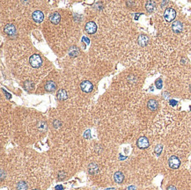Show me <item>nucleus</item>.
Wrapping results in <instances>:
<instances>
[{"mask_svg":"<svg viewBox=\"0 0 191 190\" xmlns=\"http://www.w3.org/2000/svg\"><path fill=\"white\" fill-rule=\"evenodd\" d=\"M17 190H27V184L26 183V181H19L17 186H16Z\"/></svg>","mask_w":191,"mask_h":190,"instance_id":"nucleus-18","label":"nucleus"},{"mask_svg":"<svg viewBox=\"0 0 191 190\" xmlns=\"http://www.w3.org/2000/svg\"><path fill=\"white\" fill-rule=\"evenodd\" d=\"M168 165L172 169H177L181 166V160L176 156H171L168 159Z\"/></svg>","mask_w":191,"mask_h":190,"instance_id":"nucleus-4","label":"nucleus"},{"mask_svg":"<svg viewBox=\"0 0 191 190\" xmlns=\"http://www.w3.org/2000/svg\"><path fill=\"white\" fill-rule=\"evenodd\" d=\"M32 190H39V189H32Z\"/></svg>","mask_w":191,"mask_h":190,"instance_id":"nucleus-33","label":"nucleus"},{"mask_svg":"<svg viewBox=\"0 0 191 190\" xmlns=\"http://www.w3.org/2000/svg\"><path fill=\"white\" fill-rule=\"evenodd\" d=\"M135 189H136L135 187H129V190H135Z\"/></svg>","mask_w":191,"mask_h":190,"instance_id":"nucleus-31","label":"nucleus"},{"mask_svg":"<svg viewBox=\"0 0 191 190\" xmlns=\"http://www.w3.org/2000/svg\"><path fill=\"white\" fill-rule=\"evenodd\" d=\"M155 85L158 89H161L162 88V79L161 78H159L156 80L155 82Z\"/></svg>","mask_w":191,"mask_h":190,"instance_id":"nucleus-22","label":"nucleus"},{"mask_svg":"<svg viewBox=\"0 0 191 190\" xmlns=\"http://www.w3.org/2000/svg\"><path fill=\"white\" fill-rule=\"evenodd\" d=\"M55 189L56 190H64V187L62 185H57V186H56Z\"/></svg>","mask_w":191,"mask_h":190,"instance_id":"nucleus-26","label":"nucleus"},{"mask_svg":"<svg viewBox=\"0 0 191 190\" xmlns=\"http://www.w3.org/2000/svg\"><path fill=\"white\" fill-rule=\"evenodd\" d=\"M78 53H79V51H78V49L77 47H72V48H71L70 50H69V55L71 57H75V55L77 56Z\"/></svg>","mask_w":191,"mask_h":190,"instance_id":"nucleus-19","label":"nucleus"},{"mask_svg":"<svg viewBox=\"0 0 191 190\" xmlns=\"http://www.w3.org/2000/svg\"><path fill=\"white\" fill-rule=\"evenodd\" d=\"M5 177H6V173H4V170H1V180H3Z\"/></svg>","mask_w":191,"mask_h":190,"instance_id":"nucleus-29","label":"nucleus"},{"mask_svg":"<svg viewBox=\"0 0 191 190\" xmlns=\"http://www.w3.org/2000/svg\"><path fill=\"white\" fill-rule=\"evenodd\" d=\"M4 32L10 36L15 35L16 34V27L13 24H7L5 26Z\"/></svg>","mask_w":191,"mask_h":190,"instance_id":"nucleus-7","label":"nucleus"},{"mask_svg":"<svg viewBox=\"0 0 191 190\" xmlns=\"http://www.w3.org/2000/svg\"><path fill=\"white\" fill-rule=\"evenodd\" d=\"M88 133H90V130H86V131H85V136H84L85 138H88V137H90V136H88Z\"/></svg>","mask_w":191,"mask_h":190,"instance_id":"nucleus-30","label":"nucleus"},{"mask_svg":"<svg viewBox=\"0 0 191 190\" xmlns=\"http://www.w3.org/2000/svg\"><path fill=\"white\" fill-rule=\"evenodd\" d=\"M32 17H33V20H34V22H37V23L42 22V20H43V19H44V15H43L42 12H41V11H39V10L34 11V12L33 13Z\"/></svg>","mask_w":191,"mask_h":190,"instance_id":"nucleus-8","label":"nucleus"},{"mask_svg":"<svg viewBox=\"0 0 191 190\" xmlns=\"http://www.w3.org/2000/svg\"><path fill=\"white\" fill-rule=\"evenodd\" d=\"M57 98L59 101H65L68 99V92L64 89H60L57 92Z\"/></svg>","mask_w":191,"mask_h":190,"instance_id":"nucleus-11","label":"nucleus"},{"mask_svg":"<svg viewBox=\"0 0 191 190\" xmlns=\"http://www.w3.org/2000/svg\"><path fill=\"white\" fill-rule=\"evenodd\" d=\"M155 6H156V3L154 1H148L146 5V11L148 13H153L155 10Z\"/></svg>","mask_w":191,"mask_h":190,"instance_id":"nucleus-17","label":"nucleus"},{"mask_svg":"<svg viewBox=\"0 0 191 190\" xmlns=\"http://www.w3.org/2000/svg\"><path fill=\"white\" fill-rule=\"evenodd\" d=\"M60 20H61V17H60V14L58 13H54L50 15V20L53 23V24H58L60 22Z\"/></svg>","mask_w":191,"mask_h":190,"instance_id":"nucleus-16","label":"nucleus"},{"mask_svg":"<svg viewBox=\"0 0 191 190\" xmlns=\"http://www.w3.org/2000/svg\"><path fill=\"white\" fill-rule=\"evenodd\" d=\"M82 41H85V42H86V44H89V43H90V40H89L87 37H83V38H82Z\"/></svg>","mask_w":191,"mask_h":190,"instance_id":"nucleus-28","label":"nucleus"},{"mask_svg":"<svg viewBox=\"0 0 191 190\" xmlns=\"http://www.w3.org/2000/svg\"><path fill=\"white\" fill-rule=\"evenodd\" d=\"M106 190H115V188H108V189H106Z\"/></svg>","mask_w":191,"mask_h":190,"instance_id":"nucleus-32","label":"nucleus"},{"mask_svg":"<svg viewBox=\"0 0 191 190\" xmlns=\"http://www.w3.org/2000/svg\"><path fill=\"white\" fill-rule=\"evenodd\" d=\"M169 104H170L172 107H175V106L178 104V102H177L176 101H174V100H170V101H169Z\"/></svg>","mask_w":191,"mask_h":190,"instance_id":"nucleus-24","label":"nucleus"},{"mask_svg":"<svg viewBox=\"0 0 191 190\" xmlns=\"http://www.w3.org/2000/svg\"><path fill=\"white\" fill-rule=\"evenodd\" d=\"M85 29L86 31L87 34H93L94 33H96L97 31V25L93 21H89L85 24Z\"/></svg>","mask_w":191,"mask_h":190,"instance_id":"nucleus-5","label":"nucleus"},{"mask_svg":"<svg viewBox=\"0 0 191 190\" xmlns=\"http://www.w3.org/2000/svg\"><path fill=\"white\" fill-rule=\"evenodd\" d=\"M33 88H34L33 83H31V82H29V81H27V82L25 83V89H26L27 91L30 92Z\"/></svg>","mask_w":191,"mask_h":190,"instance_id":"nucleus-20","label":"nucleus"},{"mask_svg":"<svg viewBox=\"0 0 191 190\" xmlns=\"http://www.w3.org/2000/svg\"><path fill=\"white\" fill-rule=\"evenodd\" d=\"M162 148H163V146H162L161 145H158L155 147V149H154L155 153H156L157 155H160V154L161 153V152H162Z\"/></svg>","mask_w":191,"mask_h":190,"instance_id":"nucleus-21","label":"nucleus"},{"mask_svg":"<svg viewBox=\"0 0 191 190\" xmlns=\"http://www.w3.org/2000/svg\"><path fill=\"white\" fill-rule=\"evenodd\" d=\"M147 107L150 110L152 111H155L158 109V107H159V103L157 101L155 100H150L147 103Z\"/></svg>","mask_w":191,"mask_h":190,"instance_id":"nucleus-14","label":"nucleus"},{"mask_svg":"<svg viewBox=\"0 0 191 190\" xmlns=\"http://www.w3.org/2000/svg\"><path fill=\"white\" fill-rule=\"evenodd\" d=\"M53 125H54V127L56 128V129H58L59 127H61L62 126V123L58 121V120H56L54 122H53Z\"/></svg>","mask_w":191,"mask_h":190,"instance_id":"nucleus-23","label":"nucleus"},{"mask_svg":"<svg viewBox=\"0 0 191 190\" xmlns=\"http://www.w3.org/2000/svg\"><path fill=\"white\" fill-rule=\"evenodd\" d=\"M80 88H81V90H82L84 92L89 93V92H91L92 91L93 85H92V84L90 81L85 80V81H83V82L80 84Z\"/></svg>","mask_w":191,"mask_h":190,"instance_id":"nucleus-6","label":"nucleus"},{"mask_svg":"<svg viewBox=\"0 0 191 190\" xmlns=\"http://www.w3.org/2000/svg\"><path fill=\"white\" fill-rule=\"evenodd\" d=\"M88 172L91 174H96L99 172V167L95 163H91L88 166Z\"/></svg>","mask_w":191,"mask_h":190,"instance_id":"nucleus-15","label":"nucleus"},{"mask_svg":"<svg viewBox=\"0 0 191 190\" xmlns=\"http://www.w3.org/2000/svg\"><path fill=\"white\" fill-rule=\"evenodd\" d=\"M29 63H30V64H31L34 68H39V67L41 65V64H42V59H41V57L39 55L34 54V55H33V56L30 57V58H29Z\"/></svg>","mask_w":191,"mask_h":190,"instance_id":"nucleus-2","label":"nucleus"},{"mask_svg":"<svg viewBox=\"0 0 191 190\" xmlns=\"http://www.w3.org/2000/svg\"><path fill=\"white\" fill-rule=\"evenodd\" d=\"M2 91H3V92H5V94H6V99H7V100H9V99H10V98L12 97L11 95H10V94H9V93H8V92H7L6 91H5L4 89H2Z\"/></svg>","mask_w":191,"mask_h":190,"instance_id":"nucleus-25","label":"nucleus"},{"mask_svg":"<svg viewBox=\"0 0 191 190\" xmlns=\"http://www.w3.org/2000/svg\"><path fill=\"white\" fill-rule=\"evenodd\" d=\"M167 190H177V189H176V187H175L174 186H173V185H170L169 187H167Z\"/></svg>","mask_w":191,"mask_h":190,"instance_id":"nucleus-27","label":"nucleus"},{"mask_svg":"<svg viewBox=\"0 0 191 190\" xmlns=\"http://www.w3.org/2000/svg\"><path fill=\"white\" fill-rule=\"evenodd\" d=\"M175 17H176V11L174 8L169 7L165 10L164 19L167 22H172L175 19Z\"/></svg>","mask_w":191,"mask_h":190,"instance_id":"nucleus-1","label":"nucleus"},{"mask_svg":"<svg viewBox=\"0 0 191 190\" xmlns=\"http://www.w3.org/2000/svg\"><path fill=\"white\" fill-rule=\"evenodd\" d=\"M57 89V85L53 81H48L45 85V90L49 92H52Z\"/></svg>","mask_w":191,"mask_h":190,"instance_id":"nucleus-12","label":"nucleus"},{"mask_svg":"<svg viewBox=\"0 0 191 190\" xmlns=\"http://www.w3.org/2000/svg\"><path fill=\"white\" fill-rule=\"evenodd\" d=\"M172 29H173V31H174V33L179 34V33H181V32L182 31V29H183V25H182V23H181V21L175 20V21H174L173 24H172Z\"/></svg>","mask_w":191,"mask_h":190,"instance_id":"nucleus-9","label":"nucleus"},{"mask_svg":"<svg viewBox=\"0 0 191 190\" xmlns=\"http://www.w3.org/2000/svg\"><path fill=\"white\" fill-rule=\"evenodd\" d=\"M114 180L116 183L118 184H121L123 182L124 180V175L122 172H116L115 174H114Z\"/></svg>","mask_w":191,"mask_h":190,"instance_id":"nucleus-13","label":"nucleus"},{"mask_svg":"<svg viewBox=\"0 0 191 190\" xmlns=\"http://www.w3.org/2000/svg\"><path fill=\"white\" fill-rule=\"evenodd\" d=\"M137 42L141 47H146L149 42V38L145 34H141L137 38Z\"/></svg>","mask_w":191,"mask_h":190,"instance_id":"nucleus-10","label":"nucleus"},{"mask_svg":"<svg viewBox=\"0 0 191 190\" xmlns=\"http://www.w3.org/2000/svg\"><path fill=\"white\" fill-rule=\"evenodd\" d=\"M136 145L140 149H146V148H148L149 145H150V142H149L148 138L146 137V136L139 137L137 142H136Z\"/></svg>","mask_w":191,"mask_h":190,"instance_id":"nucleus-3","label":"nucleus"},{"mask_svg":"<svg viewBox=\"0 0 191 190\" xmlns=\"http://www.w3.org/2000/svg\"><path fill=\"white\" fill-rule=\"evenodd\" d=\"M190 110H191V106H190Z\"/></svg>","mask_w":191,"mask_h":190,"instance_id":"nucleus-34","label":"nucleus"}]
</instances>
